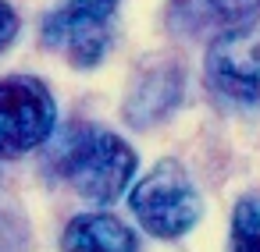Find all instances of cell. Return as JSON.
<instances>
[{
	"label": "cell",
	"mask_w": 260,
	"mask_h": 252,
	"mask_svg": "<svg viewBox=\"0 0 260 252\" xmlns=\"http://www.w3.org/2000/svg\"><path fill=\"white\" fill-rule=\"evenodd\" d=\"M47 167L75 195L107 206L132 188L139 156L118 132L96 124H72L64 132H54Z\"/></svg>",
	"instance_id": "1"
},
{
	"label": "cell",
	"mask_w": 260,
	"mask_h": 252,
	"mask_svg": "<svg viewBox=\"0 0 260 252\" xmlns=\"http://www.w3.org/2000/svg\"><path fill=\"white\" fill-rule=\"evenodd\" d=\"M128 209L150 238L178 241L200 224L203 199H200L196 181L178 160H160L139 181H132Z\"/></svg>",
	"instance_id": "2"
},
{
	"label": "cell",
	"mask_w": 260,
	"mask_h": 252,
	"mask_svg": "<svg viewBox=\"0 0 260 252\" xmlns=\"http://www.w3.org/2000/svg\"><path fill=\"white\" fill-rule=\"evenodd\" d=\"M118 8L121 0H61L40 25V43L61 54L72 68L89 71L111 50Z\"/></svg>",
	"instance_id": "3"
},
{
	"label": "cell",
	"mask_w": 260,
	"mask_h": 252,
	"mask_svg": "<svg viewBox=\"0 0 260 252\" xmlns=\"http://www.w3.org/2000/svg\"><path fill=\"white\" fill-rule=\"evenodd\" d=\"M57 132V103L43 78H0V160H18L47 146Z\"/></svg>",
	"instance_id": "4"
},
{
	"label": "cell",
	"mask_w": 260,
	"mask_h": 252,
	"mask_svg": "<svg viewBox=\"0 0 260 252\" xmlns=\"http://www.w3.org/2000/svg\"><path fill=\"white\" fill-rule=\"evenodd\" d=\"M203 82L210 96L228 107H260V29L210 39L203 57Z\"/></svg>",
	"instance_id": "5"
},
{
	"label": "cell",
	"mask_w": 260,
	"mask_h": 252,
	"mask_svg": "<svg viewBox=\"0 0 260 252\" xmlns=\"http://www.w3.org/2000/svg\"><path fill=\"white\" fill-rule=\"evenodd\" d=\"M182 89H185V75L175 57H164V54L146 57L132 75V86L125 96V121L132 128H150L164 121L178 107Z\"/></svg>",
	"instance_id": "6"
},
{
	"label": "cell",
	"mask_w": 260,
	"mask_h": 252,
	"mask_svg": "<svg viewBox=\"0 0 260 252\" xmlns=\"http://www.w3.org/2000/svg\"><path fill=\"white\" fill-rule=\"evenodd\" d=\"M168 22L178 36H224L256 29L260 0H171Z\"/></svg>",
	"instance_id": "7"
},
{
	"label": "cell",
	"mask_w": 260,
	"mask_h": 252,
	"mask_svg": "<svg viewBox=\"0 0 260 252\" xmlns=\"http://www.w3.org/2000/svg\"><path fill=\"white\" fill-rule=\"evenodd\" d=\"M61 252H139V234L114 213H79L61 231Z\"/></svg>",
	"instance_id": "8"
},
{
	"label": "cell",
	"mask_w": 260,
	"mask_h": 252,
	"mask_svg": "<svg viewBox=\"0 0 260 252\" xmlns=\"http://www.w3.org/2000/svg\"><path fill=\"white\" fill-rule=\"evenodd\" d=\"M228 252H260V202L239 199L232 209V231H228Z\"/></svg>",
	"instance_id": "9"
},
{
	"label": "cell",
	"mask_w": 260,
	"mask_h": 252,
	"mask_svg": "<svg viewBox=\"0 0 260 252\" xmlns=\"http://www.w3.org/2000/svg\"><path fill=\"white\" fill-rule=\"evenodd\" d=\"M18 29H22V22H18V11L8 4V0H0V54H4V50L15 43Z\"/></svg>",
	"instance_id": "10"
}]
</instances>
